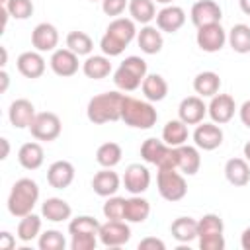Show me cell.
<instances>
[{"label": "cell", "mask_w": 250, "mask_h": 250, "mask_svg": "<svg viewBox=\"0 0 250 250\" xmlns=\"http://www.w3.org/2000/svg\"><path fill=\"white\" fill-rule=\"evenodd\" d=\"M125 8H129V0H102V10L105 16L117 18L125 12Z\"/></svg>", "instance_id": "cell-45"}, {"label": "cell", "mask_w": 250, "mask_h": 250, "mask_svg": "<svg viewBox=\"0 0 250 250\" xmlns=\"http://www.w3.org/2000/svg\"><path fill=\"white\" fill-rule=\"evenodd\" d=\"M14 246H16V238L8 230H2L0 232V250H12Z\"/></svg>", "instance_id": "cell-48"}, {"label": "cell", "mask_w": 250, "mask_h": 250, "mask_svg": "<svg viewBox=\"0 0 250 250\" xmlns=\"http://www.w3.org/2000/svg\"><path fill=\"white\" fill-rule=\"evenodd\" d=\"M0 2H2V4H6V2H8V0H0Z\"/></svg>", "instance_id": "cell-57"}, {"label": "cell", "mask_w": 250, "mask_h": 250, "mask_svg": "<svg viewBox=\"0 0 250 250\" xmlns=\"http://www.w3.org/2000/svg\"><path fill=\"white\" fill-rule=\"evenodd\" d=\"M234 111H236V105H234L232 96H229V94H215L207 105V113L211 115L213 123H217V125L229 123L234 117Z\"/></svg>", "instance_id": "cell-12"}, {"label": "cell", "mask_w": 250, "mask_h": 250, "mask_svg": "<svg viewBox=\"0 0 250 250\" xmlns=\"http://www.w3.org/2000/svg\"><path fill=\"white\" fill-rule=\"evenodd\" d=\"M193 143L197 148L203 150H215L223 143V129L217 123H197L193 131Z\"/></svg>", "instance_id": "cell-13"}, {"label": "cell", "mask_w": 250, "mask_h": 250, "mask_svg": "<svg viewBox=\"0 0 250 250\" xmlns=\"http://www.w3.org/2000/svg\"><path fill=\"white\" fill-rule=\"evenodd\" d=\"M207 113V105L203 104L201 96H188L180 102V107H178V115L180 119L186 123V125H197L203 121Z\"/></svg>", "instance_id": "cell-18"}, {"label": "cell", "mask_w": 250, "mask_h": 250, "mask_svg": "<svg viewBox=\"0 0 250 250\" xmlns=\"http://www.w3.org/2000/svg\"><path fill=\"white\" fill-rule=\"evenodd\" d=\"M129 14L131 20L137 23H148L156 18L154 0H129Z\"/></svg>", "instance_id": "cell-36"}, {"label": "cell", "mask_w": 250, "mask_h": 250, "mask_svg": "<svg viewBox=\"0 0 250 250\" xmlns=\"http://www.w3.org/2000/svg\"><path fill=\"white\" fill-rule=\"evenodd\" d=\"M223 219L215 213H207L197 221V238L201 236H213V234H223Z\"/></svg>", "instance_id": "cell-40"}, {"label": "cell", "mask_w": 250, "mask_h": 250, "mask_svg": "<svg viewBox=\"0 0 250 250\" xmlns=\"http://www.w3.org/2000/svg\"><path fill=\"white\" fill-rule=\"evenodd\" d=\"M146 76V62L141 57H127L117 70L113 72V84L121 92H133L137 90Z\"/></svg>", "instance_id": "cell-5"}, {"label": "cell", "mask_w": 250, "mask_h": 250, "mask_svg": "<svg viewBox=\"0 0 250 250\" xmlns=\"http://www.w3.org/2000/svg\"><path fill=\"white\" fill-rule=\"evenodd\" d=\"M238 115H240V121H242V125L250 129V100H246V102L240 105V109H238Z\"/></svg>", "instance_id": "cell-49"}, {"label": "cell", "mask_w": 250, "mask_h": 250, "mask_svg": "<svg viewBox=\"0 0 250 250\" xmlns=\"http://www.w3.org/2000/svg\"><path fill=\"white\" fill-rule=\"evenodd\" d=\"M82 72L92 80H102V78L109 76V72H111L109 57L107 55H90L82 62Z\"/></svg>", "instance_id": "cell-28"}, {"label": "cell", "mask_w": 250, "mask_h": 250, "mask_svg": "<svg viewBox=\"0 0 250 250\" xmlns=\"http://www.w3.org/2000/svg\"><path fill=\"white\" fill-rule=\"evenodd\" d=\"M225 178L234 188H242L250 182V166L246 158H229L225 164Z\"/></svg>", "instance_id": "cell-24"}, {"label": "cell", "mask_w": 250, "mask_h": 250, "mask_svg": "<svg viewBox=\"0 0 250 250\" xmlns=\"http://www.w3.org/2000/svg\"><path fill=\"white\" fill-rule=\"evenodd\" d=\"M164 248H166V244L154 236H146L139 242V250H164Z\"/></svg>", "instance_id": "cell-47"}, {"label": "cell", "mask_w": 250, "mask_h": 250, "mask_svg": "<svg viewBox=\"0 0 250 250\" xmlns=\"http://www.w3.org/2000/svg\"><path fill=\"white\" fill-rule=\"evenodd\" d=\"M170 232L178 242H191L197 238V221L191 217H178L170 225Z\"/></svg>", "instance_id": "cell-33"}, {"label": "cell", "mask_w": 250, "mask_h": 250, "mask_svg": "<svg viewBox=\"0 0 250 250\" xmlns=\"http://www.w3.org/2000/svg\"><path fill=\"white\" fill-rule=\"evenodd\" d=\"M6 61H8V51H6V47H2V66H6Z\"/></svg>", "instance_id": "cell-55"}, {"label": "cell", "mask_w": 250, "mask_h": 250, "mask_svg": "<svg viewBox=\"0 0 250 250\" xmlns=\"http://www.w3.org/2000/svg\"><path fill=\"white\" fill-rule=\"evenodd\" d=\"M162 141L170 146H182L188 141V125L182 119H170L162 129Z\"/></svg>", "instance_id": "cell-32"}, {"label": "cell", "mask_w": 250, "mask_h": 250, "mask_svg": "<svg viewBox=\"0 0 250 250\" xmlns=\"http://www.w3.org/2000/svg\"><path fill=\"white\" fill-rule=\"evenodd\" d=\"M66 47L72 53H76L78 57H82V55H90L92 53L94 43H92L88 33H84V31H70L66 35Z\"/></svg>", "instance_id": "cell-39"}, {"label": "cell", "mask_w": 250, "mask_h": 250, "mask_svg": "<svg viewBox=\"0 0 250 250\" xmlns=\"http://www.w3.org/2000/svg\"><path fill=\"white\" fill-rule=\"evenodd\" d=\"M137 37V27L131 18H115L109 21L104 37L100 39V49L107 57H119L125 47Z\"/></svg>", "instance_id": "cell-1"}, {"label": "cell", "mask_w": 250, "mask_h": 250, "mask_svg": "<svg viewBox=\"0 0 250 250\" xmlns=\"http://www.w3.org/2000/svg\"><path fill=\"white\" fill-rule=\"evenodd\" d=\"M123 102H125V94L115 92V90L98 94L88 102L86 115L96 125H104V123H109V121H119Z\"/></svg>", "instance_id": "cell-2"}, {"label": "cell", "mask_w": 250, "mask_h": 250, "mask_svg": "<svg viewBox=\"0 0 250 250\" xmlns=\"http://www.w3.org/2000/svg\"><path fill=\"white\" fill-rule=\"evenodd\" d=\"M2 6H6L10 16L16 20H27L33 14V2L31 0H8Z\"/></svg>", "instance_id": "cell-43"}, {"label": "cell", "mask_w": 250, "mask_h": 250, "mask_svg": "<svg viewBox=\"0 0 250 250\" xmlns=\"http://www.w3.org/2000/svg\"><path fill=\"white\" fill-rule=\"evenodd\" d=\"M219 88H221V78L213 70H203L193 78V90L201 98H213L215 94H219Z\"/></svg>", "instance_id": "cell-29"}, {"label": "cell", "mask_w": 250, "mask_h": 250, "mask_svg": "<svg viewBox=\"0 0 250 250\" xmlns=\"http://www.w3.org/2000/svg\"><path fill=\"white\" fill-rule=\"evenodd\" d=\"M141 156L145 162L154 164L156 168H178V152L176 146L166 145L160 139H146L141 145Z\"/></svg>", "instance_id": "cell-6"}, {"label": "cell", "mask_w": 250, "mask_h": 250, "mask_svg": "<svg viewBox=\"0 0 250 250\" xmlns=\"http://www.w3.org/2000/svg\"><path fill=\"white\" fill-rule=\"evenodd\" d=\"M186 23V12L180 6H164L156 12V27L166 33H176Z\"/></svg>", "instance_id": "cell-19"}, {"label": "cell", "mask_w": 250, "mask_h": 250, "mask_svg": "<svg viewBox=\"0 0 250 250\" xmlns=\"http://www.w3.org/2000/svg\"><path fill=\"white\" fill-rule=\"evenodd\" d=\"M189 16H191L193 25L201 27V25H209V23H221L223 12H221L219 4L213 0H197L191 6Z\"/></svg>", "instance_id": "cell-14"}, {"label": "cell", "mask_w": 250, "mask_h": 250, "mask_svg": "<svg viewBox=\"0 0 250 250\" xmlns=\"http://www.w3.org/2000/svg\"><path fill=\"white\" fill-rule=\"evenodd\" d=\"M35 107L29 100L25 98H20V100H14L10 104V109H8V119L10 123L16 127V129H29L31 121L35 119Z\"/></svg>", "instance_id": "cell-17"}, {"label": "cell", "mask_w": 250, "mask_h": 250, "mask_svg": "<svg viewBox=\"0 0 250 250\" xmlns=\"http://www.w3.org/2000/svg\"><path fill=\"white\" fill-rule=\"evenodd\" d=\"M41 215L51 223H62V221L70 219L72 207L61 197H47L41 205Z\"/></svg>", "instance_id": "cell-25"}, {"label": "cell", "mask_w": 250, "mask_h": 250, "mask_svg": "<svg viewBox=\"0 0 250 250\" xmlns=\"http://www.w3.org/2000/svg\"><path fill=\"white\" fill-rule=\"evenodd\" d=\"M49 64L57 76L68 78V76H74L78 72V55L72 53L68 47L66 49H55Z\"/></svg>", "instance_id": "cell-15"}, {"label": "cell", "mask_w": 250, "mask_h": 250, "mask_svg": "<svg viewBox=\"0 0 250 250\" xmlns=\"http://www.w3.org/2000/svg\"><path fill=\"white\" fill-rule=\"evenodd\" d=\"M158 119V113L152 105V102H143L131 96H125L123 109H121V121L125 125L135 127V129H150Z\"/></svg>", "instance_id": "cell-4"}, {"label": "cell", "mask_w": 250, "mask_h": 250, "mask_svg": "<svg viewBox=\"0 0 250 250\" xmlns=\"http://www.w3.org/2000/svg\"><path fill=\"white\" fill-rule=\"evenodd\" d=\"M150 215V203L141 197V195H133L129 199H125V221L127 223H145Z\"/></svg>", "instance_id": "cell-30"}, {"label": "cell", "mask_w": 250, "mask_h": 250, "mask_svg": "<svg viewBox=\"0 0 250 250\" xmlns=\"http://www.w3.org/2000/svg\"><path fill=\"white\" fill-rule=\"evenodd\" d=\"M100 227L102 225L98 223V219H94L90 215H80L68 223V232H70V236H74V234H98Z\"/></svg>", "instance_id": "cell-38"}, {"label": "cell", "mask_w": 250, "mask_h": 250, "mask_svg": "<svg viewBox=\"0 0 250 250\" xmlns=\"http://www.w3.org/2000/svg\"><path fill=\"white\" fill-rule=\"evenodd\" d=\"M154 2H158V4H170L172 0H154Z\"/></svg>", "instance_id": "cell-56"}, {"label": "cell", "mask_w": 250, "mask_h": 250, "mask_svg": "<svg viewBox=\"0 0 250 250\" xmlns=\"http://www.w3.org/2000/svg\"><path fill=\"white\" fill-rule=\"evenodd\" d=\"M0 143H2V160H6L8 158V152H10V145H8V139H0Z\"/></svg>", "instance_id": "cell-52"}, {"label": "cell", "mask_w": 250, "mask_h": 250, "mask_svg": "<svg viewBox=\"0 0 250 250\" xmlns=\"http://www.w3.org/2000/svg\"><path fill=\"white\" fill-rule=\"evenodd\" d=\"M18 64V70L21 76L25 78H39L43 72H45V59L41 57L39 51H25L18 57L16 61Z\"/></svg>", "instance_id": "cell-22"}, {"label": "cell", "mask_w": 250, "mask_h": 250, "mask_svg": "<svg viewBox=\"0 0 250 250\" xmlns=\"http://www.w3.org/2000/svg\"><path fill=\"white\" fill-rule=\"evenodd\" d=\"M104 217L107 221H125V197L109 195L104 203Z\"/></svg>", "instance_id": "cell-41"}, {"label": "cell", "mask_w": 250, "mask_h": 250, "mask_svg": "<svg viewBox=\"0 0 250 250\" xmlns=\"http://www.w3.org/2000/svg\"><path fill=\"white\" fill-rule=\"evenodd\" d=\"M90 2H100V0H90Z\"/></svg>", "instance_id": "cell-58"}, {"label": "cell", "mask_w": 250, "mask_h": 250, "mask_svg": "<svg viewBox=\"0 0 250 250\" xmlns=\"http://www.w3.org/2000/svg\"><path fill=\"white\" fill-rule=\"evenodd\" d=\"M242 150H244V158H246V160L250 162V141H248V143L244 145V148H242Z\"/></svg>", "instance_id": "cell-54"}, {"label": "cell", "mask_w": 250, "mask_h": 250, "mask_svg": "<svg viewBox=\"0 0 250 250\" xmlns=\"http://www.w3.org/2000/svg\"><path fill=\"white\" fill-rule=\"evenodd\" d=\"M176 152H178V170H180L182 174L193 176V174L199 172L201 156H199L197 146L182 145V146H176Z\"/></svg>", "instance_id": "cell-23"}, {"label": "cell", "mask_w": 250, "mask_h": 250, "mask_svg": "<svg viewBox=\"0 0 250 250\" xmlns=\"http://www.w3.org/2000/svg\"><path fill=\"white\" fill-rule=\"evenodd\" d=\"M121 156H123V150L117 143H104L98 146L96 150V162L102 166V168H113L121 162Z\"/></svg>", "instance_id": "cell-35"}, {"label": "cell", "mask_w": 250, "mask_h": 250, "mask_svg": "<svg viewBox=\"0 0 250 250\" xmlns=\"http://www.w3.org/2000/svg\"><path fill=\"white\" fill-rule=\"evenodd\" d=\"M45 160L43 146L39 143H23L18 150V162L25 170H37Z\"/></svg>", "instance_id": "cell-27"}, {"label": "cell", "mask_w": 250, "mask_h": 250, "mask_svg": "<svg viewBox=\"0 0 250 250\" xmlns=\"http://www.w3.org/2000/svg\"><path fill=\"white\" fill-rule=\"evenodd\" d=\"M37 199H39V186L31 178H21L10 189L8 211H10V215L21 219V217L33 213Z\"/></svg>", "instance_id": "cell-3"}, {"label": "cell", "mask_w": 250, "mask_h": 250, "mask_svg": "<svg viewBox=\"0 0 250 250\" xmlns=\"http://www.w3.org/2000/svg\"><path fill=\"white\" fill-rule=\"evenodd\" d=\"M199 248L201 250H223L225 248V238H223V234L201 236L199 238Z\"/></svg>", "instance_id": "cell-46"}, {"label": "cell", "mask_w": 250, "mask_h": 250, "mask_svg": "<svg viewBox=\"0 0 250 250\" xmlns=\"http://www.w3.org/2000/svg\"><path fill=\"white\" fill-rule=\"evenodd\" d=\"M238 4H240V10L246 16H250V0H238Z\"/></svg>", "instance_id": "cell-53"}, {"label": "cell", "mask_w": 250, "mask_h": 250, "mask_svg": "<svg viewBox=\"0 0 250 250\" xmlns=\"http://www.w3.org/2000/svg\"><path fill=\"white\" fill-rule=\"evenodd\" d=\"M66 246V238L62 236L61 230L49 229L43 234H39V248L41 250H64Z\"/></svg>", "instance_id": "cell-42"}, {"label": "cell", "mask_w": 250, "mask_h": 250, "mask_svg": "<svg viewBox=\"0 0 250 250\" xmlns=\"http://www.w3.org/2000/svg\"><path fill=\"white\" fill-rule=\"evenodd\" d=\"M156 186H158V193L166 201H180L188 193L186 178L178 172V168H158Z\"/></svg>", "instance_id": "cell-7"}, {"label": "cell", "mask_w": 250, "mask_h": 250, "mask_svg": "<svg viewBox=\"0 0 250 250\" xmlns=\"http://www.w3.org/2000/svg\"><path fill=\"white\" fill-rule=\"evenodd\" d=\"M195 41H197V47L201 51H205V53H217L227 43V31L223 29L221 23L201 25V27H197Z\"/></svg>", "instance_id": "cell-9"}, {"label": "cell", "mask_w": 250, "mask_h": 250, "mask_svg": "<svg viewBox=\"0 0 250 250\" xmlns=\"http://www.w3.org/2000/svg\"><path fill=\"white\" fill-rule=\"evenodd\" d=\"M240 246L244 250H250V227L242 230V236H240Z\"/></svg>", "instance_id": "cell-50"}, {"label": "cell", "mask_w": 250, "mask_h": 250, "mask_svg": "<svg viewBox=\"0 0 250 250\" xmlns=\"http://www.w3.org/2000/svg\"><path fill=\"white\" fill-rule=\"evenodd\" d=\"M227 41L234 53H240V55L250 53V25H246V23L232 25L227 35Z\"/></svg>", "instance_id": "cell-34"}, {"label": "cell", "mask_w": 250, "mask_h": 250, "mask_svg": "<svg viewBox=\"0 0 250 250\" xmlns=\"http://www.w3.org/2000/svg\"><path fill=\"white\" fill-rule=\"evenodd\" d=\"M119 186H121V180H119L117 172H113L111 168H104V170L96 172L94 178H92V189L100 197L115 195L117 189H119Z\"/></svg>", "instance_id": "cell-21"}, {"label": "cell", "mask_w": 250, "mask_h": 250, "mask_svg": "<svg viewBox=\"0 0 250 250\" xmlns=\"http://www.w3.org/2000/svg\"><path fill=\"white\" fill-rule=\"evenodd\" d=\"M137 43L141 47L143 53L146 55H156L160 53L162 45H164V39H162V31L158 27H152V25H145L139 33H137Z\"/></svg>", "instance_id": "cell-26"}, {"label": "cell", "mask_w": 250, "mask_h": 250, "mask_svg": "<svg viewBox=\"0 0 250 250\" xmlns=\"http://www.w3.org/2000/svg\"><path fill=\"white\" fill-rule=\"evenodd\" d=\"M61 119L57 113L53 111H41L35 115V119L31 121L29 125V131H31V137L37 139V141H55L59 135H61Z\"/></svg>", "instance_id": "cell-8"}, {"label": "cell", "mask_w": 250, "mask_h": 250, "mask_svg": "<svg viewBox=\"0 0 250 250\" xmlns=\"http://www.w3.org/2000/svg\"><path fill=\"white\" fill-rule=\"evenodd\" d=\"M98 238L107 248H119V246L129 242L131 229H129L127 221H107V223H104L100 227Z\"/></svg>", "instance_id": "cell-10"}, {"label": "cell", "mask_w": 250, "mask_h": 250, "mask_svg": "<svg viewBox=\"0 0 250 250\" xmlns=\"http://www.w3.org/2000/svg\"><path fill=\"white\" fill-rule=\"evenodd\" d=\"M74 180V166L68 160H57L47 170V182L55 189H64Z\"/></svg>", "instance_id": "cell-20"}, {"label": "cell", "mask_w": 250, "mask_h": 250, "mask_svg": "<svg viewBox=\"0 0 250 250\" xmlns=\"http://www.w3.org/2000/svg\"><path fill=\"white\" fill-rule=\"evenodd\" d=\"M31 45L35 47V51L39 53H47V51H55L59 45V31L53 23H37L31 31Z\"/></svg>", "instance_id": "cell-16"}, {"label": "cell", "mask_w": 250, "mask_h": 250, "mask_svg": "<svg viewBox=\"0 0 250 250\" xmlns=\"http://www.w3.org/2000/svg\"><path fill=\"white\" fill-rule=\"evenodd\" d=\"M141 90L148 102H162L168 94V82L160 74H146L141 84Z\"/></svg>", "instance_id": "cell-31"}, {"label": "cell", "mask_w": 250, "mask_h": 250, "mask_svg": "<svg viewBox=\"0 0 250 250\" xmlns=\"http://www.w3.org/2000/svg\"><path fill=\"white\" fill-rule=\"evenodd\" d=\"M98 234H74L70 240L72 250H94L98 244Z\"/></svg>", "instance_id": "cell-44"}, {"label": "cell", "mask_w": 250, "mask_h": 250, "mask_svg": "<svg viewBox=\"0 0 250 250\" xmlns=\"http://www.w3.org/2000/svg\"><path fill=\"white\" fill-rule=\"evenodd\" d=\"M41 232V219L33 213L21 217V221L18 223V238L21 242H29L33 238H37Z\"/></svg>", "instance_id": "cell-37"}, {"label": "cell", "mask_w": 250, "mask_h": 250, "mask_svg": "<svg viewBox=\"0 0 250 250\" xmlns=\"http://www.w3.org/2000/svg\"><path fill=\"white\" fill-rule=\"evenodd\" d=\"M0 80H2V86H0V92H6L8 90V84H10V76H8V72L2 68L0 70Z\"/></svg>", "instance_id": "cell-51"}, {"label": "cell", "mask_w": 250, "mask_h": 250, "mask_svg": "<svg viewBox=\"0 0 250 250\" xmlns=\"http://www.w3.org/2000/svg\"><path fill=\"white\" fill-rule=\"evenodd\" d=\"M123 186L131 195H141L150 186V172L143 164H129L123 174Z\"/></svg>", "instance_id": "cell-11"}]
</instances>
